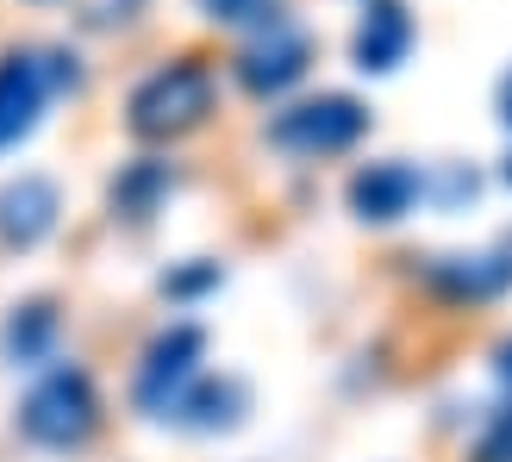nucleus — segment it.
Segmentation results:
<instances>
[{"mask_svg": "<svg viewBox=\"0 0 512 462\" xmlns=\"http://www.w3.org/2000/svg\"><path fill=\"white\" fill-rule=\"evenodd\" d=\"M213 69L194 63V57H175L163 69H150L144 82L132 88V100H125V125H132V138L144 144H169L194 132V125H207L213 113Z\"/></svg>", "mask_w": 512, "mask_h": 462, "instance_id": "nucleus-1", "label": "nucleus"}, {"mask_svg": "<svg viewBox=\"0 0 512 462\" xmlns=\"http://www.w3.org/2000/svg\"><path fill=\"white\" fill-rule=\"evenodd\" d=\"M94 425H100V394H94L88 369H75V363L50 369L38 388L25 394V406H19V431H25L32 444H44V450H75V444H88Z\"/></svg>", "mask_w": 512, "mask_h": 462, "instance_id": "nucleus-2", "label": "nucleus"}, {"mask_svg": "<svg viewBox=\"0 0 512 462\" xmlns=\"http://www.w3.org/2000/svg\"><path fill=\"white\" fill-rule=\"evenodd\" d=\"M63 88H75V57H63V50H7L0 57V150L32 132L50 94Z\"/></svg>", "mask_w": 512, "mask_h": 462, "instance_id": "nucleus-3", "label": "nucleus"}, {"mask_svg": "<svg viewBox=\"0 0 512 462\" xmlns=\"http://www.w3.org/2000/svg\"><path fill=\"white\" fill-rule=\"evenodd\" d=\"M363 132H369V107L356 94H319L269 119V144L288 150V157H338Z\"/></svg>", "mask_w": 512, "mask_h": 462, "instance_id": "nucleus-4", "label": "nucleus"}, {"mask_svg": "<svg viewBox=\"0 0 512 462\" xmlns=\"http://www.w3.org/2000/svg\"><path fill=\"white\" fill-rule=\"evenodd\" d=\"M200 356H207V331L200 325H169L157 344L144 350V369H138V406L150 419H169L175 400H182L194 381H200Z\"/></svg>", "mask_w": 512, "mask_h": 462, "instance_id": "nucleus-5", "label": "nucleus"}, {"mask_svg": "<svg viewBox=\"0 0 512 462\" xmlns=\"http://www.w3.org/2000/svg\"><path fill=\"white\" fill-rule=\"evenodd\" d=\"M306 69H313V38H306L300 25H288V19H269L263 32L244 44L238 82H244L250 94H288Z\"/></svg>", "mask_w": 512, "mask_h": 462, "instance_id": "nucleus-6", "label": "nucleus"}, {"mask_svg": "<svg viewBox=\"0 0 512 462\" xmlns=\"http://www.w3.org/2000/svg\"><path fill=\"white\" fill-rule=\"evenodd\" d=\"M57 213H63V194L50 175H19V182L0 188V244L7 250H32L57 231Z\"/></svg>", "mask_w": 512, "mask_h": 462, "instance_id": "nucleus-7", "label": "nucleus"}, {"mask_svg": "<svg viewBox=\"0 0 512 462\" xmlns=\"http://www.w3.org/2000/svg\"><path fill=\"white\" fill-rule=\"evenodd\" d=\"M425 194L413 163H363L350 175V213L363 225H394L413 213V200Z\"/></svg>", "mask_w": 512, "mask_h": 462, "instance_id": "nucleus-8", "label": "nucleus"}, {"mask_svg": "<svg viewBox=\"0 0 512 462\" xmlns=\"http://www.w3.org/2000/svg\"><path fill=\"white\" fill-rule=\"evenodd\" d=\"M425 281L444 300H500L512 288V250H463V256H438L425 269Z\"/></svg>", "mask_w": 512, "mask_h": 462, "instance_id": "nucleus-9", "label": "nucleus"}, {"mask_svg": "<svg viewBox=\"0 0 512 462\" xmlns=\"http://www.w3.org/2000/svg\"><path fill=\"white\" fill-rule=\"evenodd\" d=\"M350 50H356V69H363V75H388V69H400L406 50H413V13H406L400 0H369Z\"/></svg>", "mask_w": 512, "mask_h": 462, "instance_id": "nucleus-10", "label": "nucleus"}, {"mask_svg": "<svg viewBox=\"0 0 512 462\" xmlns=\"http://www.w3.org/2000/svg\"><path fill=\"white\" fill-rule=\"evenodd\" d=\"M250 413V388L238 375H200L194 388L175 400V425H188V431H232L238 419Z\"/></svg>", "mask_w": 512, "mask_h": 462, "instance_id": "nucleus-11", "label": "nucleus"}, {"mask_svg": "<svg viewBox=\"0 0 512 462\" xmlns=\"http://www.w3.org/2000/svg\"><path fill=\"white\" fill-rule=\"evenodd\" d=\"M169 188H175V169H169V163H157V157L125 163V169L113 175V213H119V219H150V213L169 200Z\"/></svg>", "mask_w": 512, "mask_h": 462, "instance_id": "nucleus-12", "label": "nucleus"}, {"mask_svg": "<svg viewBox=\"0 0 512 462\" xmlns=\"http://www.w3.org/2000/svg\"><path fill=\"white\" fill-rule=\"evenodd\" d=\"M0 344H7V363L38 369L44 356H50V344H57V306H50V300L13 306V319H7V331H0Z\"/></svg>", "mask_w": 512, "mask_h": 462, "instance_id": "nucleus-13", "label": "nucleus"}, {"mask_svg": "<svg viewBox=\"0 0 512 462\" xmlns=\"http://www.w3.org/2000/svg\"><path fill=\"white\" fill-rule=\"evenodd\" d=\"M194 7L207 13L213 25H256V32H263L269 19H281L275 0H194Z\"/></svg>", "mask_w": 512, "mask_h": 462, "instance_id": "nucleus-14", "label": "nucleus"}, {"mask_svg": "<svg viewBox=\"0 0 512 462\" xmlns=\"http://www.w3.org/2000/svg\"><path fill=\"white\" fill-rule=\"evenodd\" d=\"M475 462H512V406H500V413L481 425V438H475Z\"/></svg>", "mask_w": 512, "mask_h": 462, "instance_id": "nucleus-15", "label": "nucleus"}, {"mask_svg": "<svg viewBox=\"0 0 512 462\" xmlns=\"http://www.w3.org/2000/svg\"><path fill=\"white\" fill-rule=\"evenodd\" d=\"M207 288H219V263H194V269H182V275H169V281H163V294H175V300L207 294Z\"/></svg>", "mask_w": 512, "mask_h": 462, "instance_id": "nucleus-16", "label": "nucleus"}, {"mask_svg": "<svg viewBox=\"0 0 512 462\" xmlns=\"http://www.w3.org/2000/svg\"><path fill=\"white\" fill-rule=\"evenodd\" d=\"M494 369H500V381H506V388H512V338L494 350Z\"/></svg>", "mask_w": 512, "mask_h": 462, "instance_id": "nucleus-17", "label": "nucleus"}, {"mask_svg": "<svg viewBox=\"0 0 512 462\" xmlns=\"http://www.w3.org/2000/svg\"><path fill=\"white\" fill-rule=\"evenodd\" d=\"M500 119H506V132H512V69H506V82H500Z\"/></svg>", "mask_w": 512, "mask_h": 462, "instance_id": "nucleus-18", "label": "nucleus"}, {"mask_svg": "<svg viewBox=\"0 0 512 462\" xmlns=\"http://www.w3.org/2000/svg\"><path fill=\"white\" fill-rule=\"evenodd\" d=\"M500 175H506V188H512V157H506V169H500Z\"/></svg>", "mask_w": 512, "mask_h": 462, "instance_id": "nucleus-19", "label": "nucleus"}]
</instances>
